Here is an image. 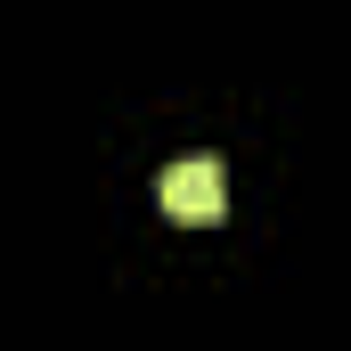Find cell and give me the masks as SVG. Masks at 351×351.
I'll use <instances>...</instances> for the list:
<instances>
[{
  "label": "cell",
  "mask_w": 351,
  "mask_h": 351,
  "mask_svg": "<svg viewBox=\"0 0 351 351\" xmlns=\"http://www.w3.org/2000/svg\"><path fill=\"white\" fill-rule=\"evenodd\" d=\"M156 196H164L172 221H221V213H229V172H221L213 156H180L172 172L156 180Z\"/></svg>",
  "instance_id": "obj_1"
}]
</instances>
